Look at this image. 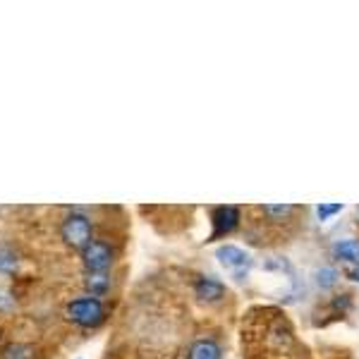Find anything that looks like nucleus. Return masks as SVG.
Segmentation results:
<instances>
[{
    "instance_id": "nucleus-1",
    "label": "nucleus",
    "mask_w": 359,
    "mask_h": 359,
    "mask_svg": "<svg viewBox=\"0 0 359 359\" xmlns=\"http://www.w3.org/2000/svg\"><path fill=\"white\" fill-rule=\"evenodd\" d=\"M106 314L108 311H106L103 299L91 297V294L72 299V302H67V306H65L67 321H72L74 326H79V328H98L103 321H106Z\"/></svg>"
},
{
    "instance_id": "nucleus-2",
    "label": "nucleus",
    "mask_w": 359,
    "mask_h": 359,
    "mask_svg": "<svg viewBox=\"0 0 359 359\" xmlns=\"http://www.w3.org/2000/svg\"><path fill=\"white\" fill-rule=\"evenodd\" d=\"M60 237L69 249L82 252L86 245L94 242V223L82 211H69L60 223Z\"/></svg>"
},
{
    "instance_id": "nucleus-3",
    "label": "nucleus",
    "mask_w": 359,
    "mask_h": 359,
    "mask_svg": "<svg viewBox=\"0 0 359 359\" xmlns=\"http://www.w3.org/2000/svg\"><path fill=\"white\" fill-rule=\"evenodd\" d=\"M79 254H82V264L86 273H108L111 266L115 264V249L106 240H94Z\"/></svg>"
},
{
    "instance_id": "nucleus-4",
    "label": "nucleus",
    "mask_w": 359,
    "mask_h": 359,
    "mask_svg": "<svg viewBox=\"0 0 359 359\" xmlns=\"http://www.w3.org/2000/svg\"><path fill=\"white\" fill-rule=\"evenodd\" d=\"M240 225V208L237 206H218L213 208V240L230 235Z\"/></svg>"
},
{
    "instance_id": "nucleus-5",
    "label": "nucleus",
    "mask_w": 359,
    "mask_h": 359,
    "mask_svg": "<svg viewBox=\"0 0 359 359\" xmlns=\"http://www.w3.org/2000/svg\"><path fill=\"white\" fill-rule=\"evenodd\" d=\"M216 257H218V262L225 266V269H237V280H242V271L247 273V269L252 266V259H249V254L242 252V249L235 247V245L218 247Z\"/></svg>"
},
{
    "instance_id": "nucleus-6",
    "label": "nucleus",
    "mask_w": 359,
    "mask_h": 359,
    "mask_svg": "<svg viewBox=\"0 0 359 359\" xmlns=\"http://www.w3.org/2000/svg\"><path fill=\"white\" fill-rule=\"evenodd\" d=\"M194 292L199 299H204V302H221L225 297V285L221 280H216L213 276H201L196 278L194 283Z\"/></svg>"
},
{
    "instance_id": "nucleus-7",
    "label": "nucleus",
    "mask_w": 359,
    "mask_h": 359,
    "mask_svg": "<svg viewBox=\"0 0 359 359\" xmlns=\"http://www.w3.org/2000/svg\"><path fill=\"white\" fill-rule=\"evenodd\" d=\"M221 345L211 338H199L189 345L187 359H221Z\"/></svg>"
},
{
    "instance_id": "nucleus-8",
    "label": "nucleus",
    "mask_w": 359,
    "mask_h": 359,
    "mask_svg": "<svg viewBox=\"0 0 359 359\" xmlns=\"http://www.w3.org/2000/svg\"><path fill=\"white\" fill-rule=\"evenodd\" d=\"M39 347L32 343H8L0 350V359H39Z\"/></svg>"
},
{
    "instance_id": "nucleus-9",
    "label": "nucleus",
    "mask_w": 359,
    "mask_h": 359,
    "mask_svg": "<svg viewBox=\"0 0 359 359\" xmlns=\"http://www.w3.org/2000/svg\"><path fill=\"white\" fill-rule=\"evenodd\" d=\"M333 257L345 264L359 266V240H338L333 245Z\"/></svg>"
},
{
    "instance_id": "nucleus-10",
    "label": "nucleus",
    "mask_w": 359,
    "mask_h": 359,
    "mask_svg": "<svg viewBox=\"0 0 359 359\" xmlns=\"http://www.w3.org/2000/svg\"><path fill=\"white\" fill-rule=\"evenodd\" d=\"M111 273H86L84 276V287L91 297H103L111 290Z\"/></svg>"
},
{
    "instance_id": "nucleus-11",
    "label": "nucleus",
    "mask_w": 359,
    "mask_h": 359,
    "mask_svg": "<svg viewBox=\"0 0 359 359\" xmlns=\"http://www.w3.org/2000/svg\"><path fill=\"white\" fill-rule=\"evenodd\" d=\"M20 269V257L13 247L3 245L0 247V276H15Z\"/></svg>"
},
{
    "instance_id": "nucleus-12",
    "label": "nucleus",
    "mask_w": 359,
    "mask_h": 359,
    "mask_svg": "<svg viewBox=\"0 0 359 359\" xmlns=\"http://www.w3.org/2000/svg\"><path fill=\"white\" fill-rule=\"evenodd\" d=\"M262 211L273 223H283V221H287V218H290L294 211H297V206H290V204H269V206H264Z\"/></svg>"
},
{
    "instance_id": "nucleus-13",
    "label": "nucleus",
    "mask_w": 359,
    "mask_h": 359,
    "mask_svg": "<svg viewBox=\"0 0 359 359\" xmlns=\"http://www.w3.org/2000/svg\"><path fill=\"white\" fill-rule=\"evenodd\" d=\"M314 278H316V285L321 287V290H328V287H333L335 283H338L340 276H338V271L331 269V266H323V269L316 271Z\"/></svg>"
},
{
    "instance_id": "nucleus-14",
    "label": "nucleus",
    "mask_w": 359,
    "mask_h": 359,
    "mask_svg": "<svg viewBox=\"0 0 359 359\" xmlns=\"http://www.w3.org/2000/svg\"><path fill=\"white\" fill-rule=\"evenodd\" d=\"M343 211V204H321L316 208V213H318V218L321 221H326V218H331V216H335V213H340Z\"/></svg>"
},
{
    "instance_id": "nucleus-15",
    "label": "nucleus",
    "mask_w": 359,
    "mask_h": 359,
    "mask_svg": "<svg viewBox=\"0 0 359 359\" xmlns=\"http://www.w3.org/2000/svg\"><path fill=\"white\" fill-rule=\"evenodd\" d=\"M13 306H15V297L8 290L0 287V311H10Z\"/></svg>"
},
{
    "instance_id": "nucleus-16",
    "label": "nucleus",
    "mask_w": 359,
    "mask_h": 359,
    "mask_svg": "<svg viewBox=\"0 0 359 359\" xmlns=\"http://www.w3.org/2000/svg\"><path fill=\"white\" fill-rule=\"evenodd\" d=\"M347 278H352V280H357V283H359V266H357V269H350V271H347Z\"/></svg>"
},
{
    "instance_id": "nucleus-17",
    "label": "nucleus",
    "mask_w": 359,
    "mask_h": 359,
    "mask_svg": "<svg viewBox=\"0 0 359 359\" xmlns=\"http://www.w3.org/2000/svg\"><path fill=\"white\" fill-rule=\"evenodd\" d=\"M357 223H359V208H357Z\"/></svg>"
}]
</instances>
